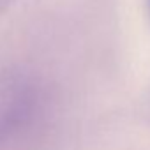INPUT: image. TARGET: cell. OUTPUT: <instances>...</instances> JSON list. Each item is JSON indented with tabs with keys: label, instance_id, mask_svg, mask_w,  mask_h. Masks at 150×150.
Here are the masks:
<instances>
[{
	"label": "cell",
	"instance_id": "cell-1",
	"mask_svg": "<svg viewBox=\"0 0 150 150\" xmlns=\"http://www.w3.org/2000/svg\"><path fill=\"white\" fill-rule=\"evenodd\" d=\"M7 2H9V0H0V9H2V7L7 4Z\"/></svg>",
	"mask_w": 150,
	"mask_h": 150
}]
</instances>
